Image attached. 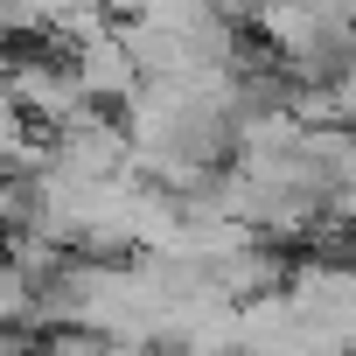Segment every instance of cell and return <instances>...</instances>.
Returning <instances> with one entry per match:
<instances>
[{
    "label": "cell",
    "instance_id": "1",
    "mask_svg": "<svg viewBox=\"0 0 356 356\" xmlns=\"http://www.w3.org/2000/svg\"><path fill=\"white\" fill-rule=\"evenodd\" d=\"M70 63H77V77H84V91H91L98 105H126V98L140 91V63H133L119 22L98 29V35H84V42L70 49Z\"/></svg>",
    "mask_w": 356,
    "mask_h": 356
},
{
    "label": "cell",
    "instance_id": "2",
    "mask_svg": "<svg viewBox=\"0 0 356 356\" xmlns=\"http://www.w3.org/2000/svg\"><path fill=\"white\" fill-rule=\"evenodd\" d=\"M0 175H15V168H8V154H0Z\"/></svg>",
    "mask_w": 356,
    "mask_h": 356
}]
</instances>
